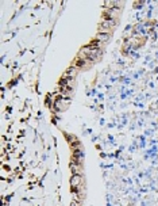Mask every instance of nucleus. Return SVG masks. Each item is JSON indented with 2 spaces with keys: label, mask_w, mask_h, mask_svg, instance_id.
<instances>
[{
  "label": "nucleus",
  "mask_w": 158,
  "mask_h": 206,
  "mask_svg": "<svg viewBox=\"0 0 158 206\" xmlns=\"http://www.w3.org/2000/svg\"><path fill=\"white\" fill-rule=\"evenodd\" d=\"M70 184L75 190L81 189L83 187V176L78 174H75V176H72V179H70Z\"/></svg>",
  "instance_id": "f257e3e1"
},
{
  "label": "nucleus",
  "mask_w": 158,
  "mask_h": 206,
  "mask_svg": "<svg viewBox=\"0 0 158 206\" xmlns=\"http://www.w3.org/2000/svg\"><path fill=\"white\" fill-rule=\"evenodd\" d=\"M109 38H111V33H99L96 35V42H99L100 45L107 44L109 41Z\"/></svg>",
  "instance_id": "f03ea898"
}]
</instances>
